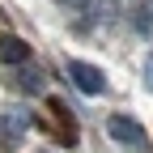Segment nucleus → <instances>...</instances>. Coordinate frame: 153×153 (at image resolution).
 <instances>
[{
  "mask_svg": "<svg viewBox=\"0 0 153 153\" xmlns=\"http://www.w3.org/2000/svg\"><path fill=\"white\" fill-rule=\"evenodd\" d=\"M106 132H111L119 145H132V149L145 145V128H140L136 119H128V115H111V119H106Z\"/></svg>",
  "mask_w": 153,
  "mask_h": 153,
  "instance_id": "obj_2",
  "label": "nucleus"
},
{
  "mask_svg": "<svg viewBox=\"0 0 153 153\" xmlns=\"http://www.w3.org/2000/svg\"><path fill=\"white\" fill-rule=\"evenodd\" d=\"M22 132H26V115L22 111H4V115H0V136H4V140H17Z\"/></svg>",
  "mask_w": 153,
  "mask_h": 153,
  "instance_id": "obj_4",
  "label": "nucleus"
},
{
  "mask_svg": "<svg viewBox=\"0 0 153 153\" xmlns=\"http://www.w3.org/2000/svg\"><path fill=\"white\" fill-rule=\"evenodd\" d=\"M26 55H30V47L22 43V38L0 34V64H26Z\"/></svg>",
  "mask_w": 153,
  "mask_h": 153,
  "instance_id": "obj_3",
  "label": "nucleus"
},
{
  "mask_svg": "<svg viewBox=\"0 0 153 153\" xmlns=\"http://www.w3.org/2000/svg\"><path fill=\"white\" fill-rule=\"evenodd\" d=\"M68 76L76 81L81 94H102V89H106L102 68H94V64H85V60H68Z\"/></svg>",
  "mask_w": 153,
  "mask_h": 153,
  "instance_id": "obj_1",
  "label": "nucleus"
},
{
  "mask_svg": "<svg viewBox=\"0 0 153 153\" xmlns=\"http://www.w3.org/2000/svg\"><path fill=\"white\" fill-rule=\"evenodd\" d=\"M145 72H149V85H153V55H149V64H145Z\"/></svg>",
  "mask_w": 153,
  "mask_h": 153,
  "instance_id": "obj_6",
  "label": "nucleus"
},
{
  "mask_svg": "<svg viewBox=\"0 0 153 153\" xmlns=\"http://www.w3.org/2000/svg\"><path fill=\"white\" fill-rule=\"evenodd\" d=\"M132 26H136V34L153 38V0H145V4L136 9V17H132Z\"/></svg>",
  "mask_w": 153,
  "mask_h": 153,
  "instance_id": "obj_5",
  "label": "nucleus"
}]
</instances>
